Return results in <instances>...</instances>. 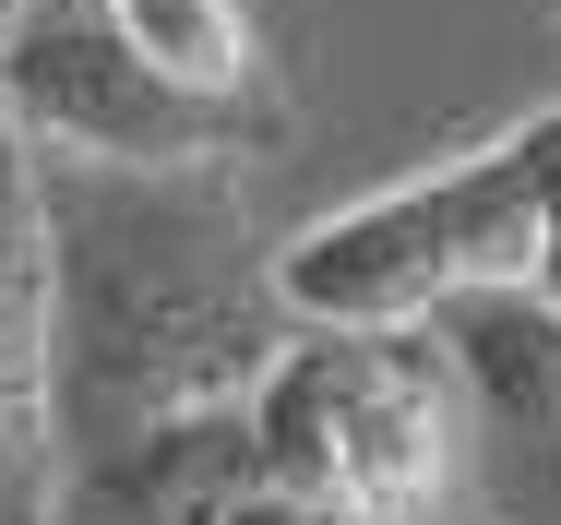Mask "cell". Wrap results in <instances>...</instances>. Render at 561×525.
I'll return each mask as SVG.
<instances>
[{
    "label": "cell",
    "mask_w": 561,
    "mask_h": 525,
    "mask_svg": "<svg viewBox=\"0 0 561 525\" xmlns=\"http://www.w3.org/2000/svg\"><path fill=\"white\" fill-rule=\"evenodd\" d=\"M60 239V466L156 419H192L263 383L287 346L275 251L239 168H108L48 156Z\"/></svg>",
    "instance_id": "6da1fadb"
},
{
    "label": "cell",
    "mask_w": 561,
    "mask_h": 525,
    "mask_svg": "<svg viewBox=\"0 0 561 525\" xmlns=\"http://www.w3.org/2000/svg\"><path fill=\"white\" fill-rule=\"evenodd\" d=\"M550 263V180L538 132H490L443 168H407L358 204L275 239L287 322H443L466 287H538Z\"/></svg>",
    "instance_id": "7a4b0ae2"
},
{
    "label": "cell",
    "mask_w": 561,
    "mask_h": 525,
    "mask_svg": "<svg viewBox=\"0 0 561 525\" xmlns=\"http://www.w3.org/2000/svg\"><path fill=\"white\" fill-rule=\"evenodd\" d=\"M251 430L263 466L346 525H431L454 478V346H431V322H287Z\"/></svg>",
    "instance_id": "3957f363"
},
{
    "label": "cell",
    "mask_w": 561,
    "mask_h": 525,
    "mask_svg": "<svg viewBox=\"0 0 561 525\" xmlns=\"http://www.w3.org/2000/svg\"><path fill=\"white\" fill-rule=\"evenodd\" d=\"M0 107L36 156H108V168H251L287 96H204L156 72L108 24V0H24L0 36Z\"/></svg>",
    "instance_id": "277c9868"
},
{
    "label": "cell",
    "mask_w": 561,
    "mask_h": 525,
    "mask_svg": "<svg viewBox=\"0 0 561 525\" xmlns=\"http://www.w3.org/2000/svg\"><path fill=\"white\" fill-rule=\"evenodd\" d=\"M0 525H60V239L48 156L0 107Z\"/></svg>",
    "instance_id": "5b68a950"
},
{
    "label": "cell",
    "mask_w": 561,
    "mask_h": 525,
    "mask_svg": "<svg viewBox=\"0 0 561 525\" xmlns=\"http://www.w3.org/2000/svg\"><path fill=\"white\" fill-rule=\"evenodd\" d=\"M443 346H454V370L490 395V419L561 466V311L550 299L538 287H466L443 311Z\"/></svg>",
    "instance_id": "8992f818"
},
{
    "label": "cell",
    "mask_w": 561,
    "mask_h": 525,
    "mask_svg": "<svg viewBox=\"0 0 561 525\" xmlns=\"http://www.w3.org/2000/svg\"><path fill=\"white\" fill-rule=\"evenodd\" d=\"M108 24L156 72H180V84H204V96H275L251 0H108Z\"/></svg>",
    "instance_id": "52a82bcc"
},
{
    "label": "cell",
    "mask_w": 561,
    "mask_h": 525,
    "mask_svg": "<svg viewBox=\"0 0 561 525\" xmlns=\"http://www.w3.org/2000/svg\"><path fill=\"white\" fill-rule=\"evenodd\" d=\"M526 132H538V180H550V263H538V299L561 311V96L526 107Z\"/></svg>",
    "instance_id": "ba28073f"
},
{
    "label": "cell",
    "mask_w": 561,
    "mask_h": 525,
    "mask_svg": "<svg viewBox=\"0 0 561 525\" xmlns=\"http://www.w3.org/2000/svg\"><path fill=\"white\" fill-rule=\"evenodd\" d=\"M12 12H24V0H0V36H12Z\"/></svg>",
    "instance_id": "9c48e42d"
}]
</instances>
